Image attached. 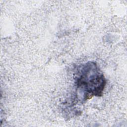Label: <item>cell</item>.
Masks as SVG:
<instances>
[{
	"mask_svg": "<svg viewBox=\"0 0 127 127\" xmlns=\"http://www.w3.org/2000/svg\"><path fill=\"white\" fill-rule=\"evenodd\" d=\"M76 83L83 100H87L94 96H99L102 94L106 80L97 64L88 62L78 71Z\"/></svg>",
	"mask_w": 127,
	"mask_h": 127,
	"instance_id": "cell-1",
	"label": "cell"
}]
</instances>
